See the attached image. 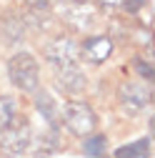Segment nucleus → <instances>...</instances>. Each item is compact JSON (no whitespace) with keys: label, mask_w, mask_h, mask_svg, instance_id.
<instances>
[{"label":"nucleus","mask_w":155,"mask_h":158,"mask_svg":"<svg viewBox=\"0 0 155 158\" xmlns=\"http://www.w3.org/2000/svg\"><path fill=\"white\" fill-rule=\"evenodd\" d=\"M8 78L13 88H18L25 95H33L40 88V63H38V58L28 50L13 53L8 58Z\"/></svg>","instance_id":"1"},{"label":"nucleus","mask_w":155,"mask_h":158,"mask_svg":"<svg viewBox=\"0 0 155 158\" xmlns=\"http://www.w3.org/2000/svg\"><path fill=\"white\" fill-rule=\"evenodd\" d=\"M60 126L75 138H85L98 128V110L80 98H70L60 108Z\"/></svg>","instance_id":"2"},{"label":"nucleus","mask_w":155,"mask_h":158,"mask_svg":"<svg viewBox=\"0 0 155 158\" xmlns=\"http://www.w3.org/2000/svg\"><path fill=\"white\" fill-rule=\"evenodd\" d=\"M150 81H143V78H130V81H123L118 88V106L125 115H138L150 106Z\"/></svg>","instance_id":"3"},{"label":"nucleus","mask_w":155,"mask_h":158,"mask_svg":"<svg viewBox=\"0 0 155 158\" xmlns=\"http://www.w3.org/2000/svg\"><path fill=\"white\" fill-rule=\"evenodd\" d=\"M30 141H33V126L28 118L18 115L13 126L0 133V156H5V158L23 156V153H28Z\"/></svg>","instance_id":"4"},{"label":"nucleus","mask_w":155,"mask_h":158,"mask_svg":"<svg viewBox=\"0 0 155 158\" xmlns=\"http://www.w3.org/2000/svg\"><path fill=\"white\" fill-rule=\"evenodd\" d=\"M43 58L50 70L55 68H63V65H70V63H78V43L68 35H58V38H50V40L43 45Z\"/></svg>","instance_id":"5"},{"label":"nucleus","mask_w":155,"mask_h":158,"mask_svg":"<svg viewBox=\"0 0 155 158\" xmlns=\"http://www.w3.org/2000/svg\"><path fill=\"white\" fill-rule=\"evenodd\" d=\"M50 73H53L55 88L63 95H68V98H78L88 88V75L80 68V63H70V65H63V68H55Z\"/></svg>","instance_id":"6"},{"label":"nucleus","mask_w":155,"mask_h":158,"mask_svg":"<svg viewBox=\"0 0 155 158\" xmlns=\"http://www.w3.org/2000/svg\"><path fill=\"white\" fill-rule=\"evenodd\" d=\"M95 18H98V5L90 0H70L63 10V20L75 33H88L95 25Z\"/></svg>","instance_id":"7"},{"label":"nucleus","mask_w":155,"mask_h":158,"mask_svg":"<svg viewBox=\"0 0 155 158\" xmlns=\"http://www.w3.org/2000/svg\"><path fill=\"white\" fill-rule=\"evenodd\" d=\"M113 48H115L113 38H108V35H88L78 45V60H83L85 65H103L110 58Z\"/></svg>","instance_id":"8"},{"label":"nucleus","mask_w":155,"mask_h":158,"mask_svg":"<svg viewBox=\"0 0 155 158\" xmlns=\"http://www.w3.org/2000/svg\"><path fill=\"white\" fill-rule=\"evenodd\" d=\"M63 148V135H60V128H45L40 133H33V141H30V153L33 158H48L53 153H60Z\"/></svg>","instance_id":"9"},{"label":"nucleus","mask_w":155,"mask_h":158,"mask_svg":"<svg viewBox=\"0 0 155 158\" xmlns=\"http://www.w3.org/2000/svg\"><path fill=\"white\" fill-rule=\"evenodd\" d=\"M33 103H35V110L40 113V118L45 121V126L50 128H60V108L53 101V95L40 85L35 93H33Z\"/></svg>","instance_id":"10"},{"label":"nucleus","mask_w":155,"mask_h":158,"mask_svg":"<svg viewBox=\"0 0 155 158\" xmlns=\"http://www.w3.org/2000/svg\"><path fill=\"white\" fill-rule=\"evenodd\" d=\"M0 33H3L5 43H20L23 38H25L23 15H18V13H5L3 20H0Z\"/></svg>","instance_id":"11"},{"label":"nucleus","mask_w":155,"mask_h":158,"mask_svg":"<svg viewBox=\"0 0 155 158\" xmlns=\"http://www.w3.org/2000/svg\"><path fill=\"white\" fill-rule=\"evenodd\" d=\"M115 158H150V138H140V141H133L128 146L115 148L113 153Z\"/></svg>","instance_id":"12"},{"label":"nucleus","mask_w":155,"mask_h":158,"mask_svg":"<svg viewBox=\"0 0 155 158\" xmlns=\"http://www.w3.org/2000/svg\"><path fill=\"white\" fill-rule=\"evenodd\" d=\"M105 148H108V138L103 133H90L83 138V153L88 158H105Z\"/></svg>","instance_id":"13"},{"label":"nucleus","mask_w":155,"mask_h":158,"mask_svg":"<svg viewBox=\"0 0 155 158\" xmlns=\"http://www.w3.org/2000/svg\"><path fill=\"white\" fill-rule=\"evenodd\" d=\"M18 118V103L13 95H0V133L8 131Z\"/></svg>","instance_id":"14"},{"label":"nucleus","mask_w":155,"mask_h":158,"mask_svg":"<svg viewBox=\"0 0 155 158\" xmlns=\"http://www.w3.org/2000/svg\"><path fill=\"white\" fill-rule=\"evenodd\" d=\"M133 65H135V70H138V75L143 78V81H153V65H150V60H145V58H133Z\"/></svg>","instance_id":"15"},{"label":"nucleus","mask_w":155,"mask_h":158,"mask_svg":"<svg viewBox=\"0 0 155 158\" xmlns=\"http://www.w3.org/2000/svg\"><path fill=\"white\" fill-rule=\"evenodd\" d=\"M145 3H148V0H123V5H120V8H125L130 15H135V13H138Z\"/></svg>","instance_id":"16"},{"label":"nucleus","mask_w":155,"mask_h":158,"mask_svg":"<svg viewBox=\"0 0 155 158\" xmlns=\"http://www.w3.org/2000/svg\"><path fill=\"white\" fill-rule=\"evenodd\" d=\"M100 8H105V10H115V8H120L123 5V0H95Z\"/></svg>","instance_id":"17"}]
</instances>
